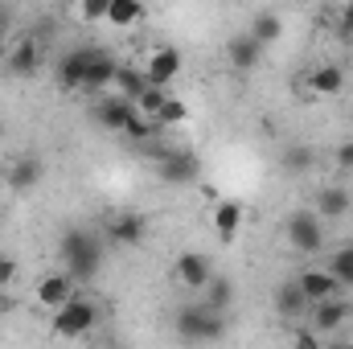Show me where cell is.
Segmentation results:
<instances>
[{
  "instance_id": "7a4b0ae2",
  "label": "cell",
  "mask_w": 353,
  "mask_h": 349,
  "mask_svg": "<svg viewBox=\"0 0 353 349\" xmlns=\"http://www.w3.org/2000/svg\"><path fill=\"white\" fill-rule=\"evenodd\" d=\"M94 325H99V308L90 304L87 296H79V292L54 312V337L58 341H83V337H90Z\"/></svg>"
},
{
  "instance_id": "e0dca14e",
  "label": "cell",
  "mask_w": 353,
  "mask_h": 349,
  "mask_svg": "<svg viewBox=\"0 0 353 349\" xmlns=\"http://www.w3.org/2000/svg\"><path fill=\"white\" fill-rule=\"evenodd\" d=\"M132 111H136V99H128V94H107L103 103H99V123L107 128V132H123L128 128V119H132Z\"/></svg>"
},
{
  "instance_id": "d590c367",
  "label": "cell",
  "mask_w": 353,
  "mask_h": 349,
  "mask_svg": "<svg viewBox=\"0 0 353 349\" xmlns=\"http://www.w3.org/2000/svg\"><path fill=\"white\" fill-rule=\"evenodd\" d=\"M4 189H8V181H4V177H0V193H4Z\"/></svg>"
},
{
  "instance_id": "2e32d148",
  "label": "cell",
  "mask_w": 353,
  "mask_h": 349,
  "mask_svg": "<svg viewBox=\"0 0 353 349\" xmlns=\"http://www.w3.org/2000/svg\"><path fill=\"white\" fill-rule=\"evenodd\" d=\"M312 210L321 214V222H325V218H345V214L353 210V193L345 189V185H321Z\"/></svg>"
},
{
  "instance_id": "4fadbf2b",
  "label": "cell",
  "mask_w": 353,
  "mask_h": 349,
  "mask_svg": "<svg viewBox=\"0 0 353 349\" xmlns=\"http://www.w3.org/2000/svg\"><path fill=\"white\" fill-rule=\"evenodd\" d=\"M263 50H267V46H259L251 33H234V37L226 41V62H230L234 70H243V74H247V70H255V66L263 62Z\"/></svg>"
},
{
  "instance_id": "9a60e30c",
  "label": "cell",
  "mask_w": 353,
  "mask_h": 349,
  "mask_svg": "<svg viewBox=\"0 0 353 349\" xmlns=\"http://www.w3.org/2000/svg\"><path fill=\"white\" fill-rule=\"evenodd\" d=\"M17 79H29V74H37L41 70V46L33 41V37H21L17 46H8V62H4Z\"/></svg>"
},
{
  "instance_id": "cb8c5ba5",
  "label": "cell",
  "mask_w": 353,
  "mask_h": 349,
  "mask_svg": "<svg viewBox=\"0 0 353 349\" xmlns=\"http://www.w3.org/2000/svg\"><path fill=\"white\" fill-rule=\"evenodd\" d=\"M157 132H161V123H157L152 115H144L140 107L132 111V119H128V128H123V136H128V140H136V144H148Z\"/></svg>"
},
{
  "instance_id": "836d02e7",
  "label": "cell",
  "mask_w": 353,
  "mask_h": 349,
  "mask_svg": "<svg viewBox=\"0 0 353 349\" xmlns=\"http://www.w3.org/2000/svg\"><path fill=\"white\" fill-rule=\"evenodd\" d=\"M341 37H353V0L341 4Z\"/></svg>"
},
{
  "instance_id": "74e56055",
  "label": "cell",
  "mask_w": 353,
  "mask_h": 349,
  "mask_svg": "<svg viewBox=\"0 0 353 349\" xmlns=\"http://www.w3.org/2000/svg\"><path fill=\"white\" fill-rule=\"evenodd\" d=\"M350 119H353V111H350Z\"/></svg>"
},
{
  "instance_id": "52a82bcc",
  "label": "cell",
  "mask_w": 353,
  "mask_h": 349,
  "mask_svg": "<svg viewBox=\"0 0 353 349\" xmlns=\"http://www.w3.org/2000/svg\"><path fill=\"white\" fill-rule=\"evenodd\" d=\"M74 292H79V279H74L70 271H50V275H41V279H37L33 300H37L46 312H58V308H62Z\"/></svg>"
},
{
  "instance_id": "d6a6232c",
  "label": "cell",
  "mask_w": 353,
  "mask_h": 349,
  "mask_svg": "<svg viewBox=\"0 0 353 349\" xmlns=\"http://www.w3.org/2000/svg\"><path fill=\"white\" fill-rule=\"evenodd\" d=\"M17 283V259L12 255H0V292H8Z\"/></svg>"
},
{
  "instance_id": "5b68a950",
  "label": "cell",
  "mask_w": 353,
  "mask_h": 349,
  "mask_svg": "<svg viewBox=\"0 0 353 349\" xmlns=\"http://www.w3.org/2000/svg\"><path fill=\"white\" fill-rule=\"evenodd\" d=\"M173 279H176V288H185V292H201L214 279V263H210L205 251H181L173 259Z\"/></svg>"
},
{
  "instance_id": "d4e9b609",
  "label": "cell",
  "mask_w": 353,
  "mask_h": 349,
  "mask_svg": "<svg viewBox=\"0 0 353 349\" xmlns=\"http://www.w3.org/2000/svg\"><path fill=\"white\" fill-rule=\"evenodd\" d=\"M230 300H234V288H230V279L214 275V279L205 283V308H214V312H226V308H230Z\"/></svg>"
},
{
  "instance_id": "30bf717a",
  "label": "cell",
  "mask_w": 353,
  "mask_h": 349,
  "mask_svg": "<svg viewBox=\"0 0 353 349\" xmlns=\"http://www.w3.org/2000/svg\"><path fill=\"white\" fill-rule=\"evenodd\" d=\"M144 235H148V218L144 214H111V222H107V243L111 247H140L144 243Z\"/></svg>"
},
{
  "instance_id": "5bb4252c",
  "label": "cell",
  "mask_w": 353,
  "mask_h": 349,
  "mask_svg": "<svg viewBox=\"0 0 353 349\" xmlns=\"http://www.w3.org/2000/svg\"><path fill=\"white\" fill-rule=\"evenodd\" d=\"M304 87H308V94H316V99H337V94L345 90V70H341V66H333V62L312 66Z\"/></svg>"
},
{
  "instance_id": "8992f818",
  "label": "cell",
  "mask_w": 353,
  "mask_h": 349,
  "mask_svg": "<svg viewBox=\"0 0 353 349\" xmlns=\"http://www.w3.org/2000/svg\"><path fill=\"white\" fill-rule=\"evenodd\" d=\"M181 66H185V58H181V50L176 46H152L148 54H144V79L152 83V87H169L176 83V74H181Z\"/></svg>"
},
{
  "instance_id": "8d00e7d4",
  "label": "cell",
  "mask_w": 353,
  "mask_h": 349,
  "mask_svg": "<svg viewBox=\"0 0 353 349\" xmlns=\"http://www.w3.org/2000/svg\"><path fill=\"white\" fill-rule=\"evenodd\" d=\"M0 140H4V123H0Z\"/></svg>"
},
{
  "instance_id": "9c48e42d",
  "label": "cell",
  "mask_w": 353,
  "mask_h": 349,
  "mask_svg": "<svg viewBox=\"0 0 353 349\" xmlns=\"http://www.w3.org/2000/svg\"><path fill=\"white\" fill-rule=\"evenodd\" d=\"M157 173H161V181H169V185H197L201 181V161H197V152L169 148V157L157 161Z\"/></svg>"
},
{
  "instance_id": "1f68e13d",
  "label": "cell",
  "mask_w": 353,
  "mask_h": 349,
  "mask_svg": "<svg viewBox=\"0 0 353 349\" xmlns=\"http://www.w3.org/2000/svg\"><path fill=\"white\" fill-rule=\"evenodd\" d=\"M333 165H337L341 173H353V140H341V144H337V152H333Z\"/></svg>"
},
{
  "instance_id": "4316f807",
  "label": "cell",
  "mask_w": 353,
  "mask_h": 349,
  "mask_svg": "<svg viewBox=\"0 0 353 349\" xmlns=\"http://www.w3.org/2000/svg\"><path fill=\"white\" fill-rule=\"evenodd\" d=\"M329 271L337 275V283H341V288H353V243H350V247H341V251H333Z\"/></svg>"
},
{
  "instance_id": "e575fe53",
  "label": "cell",
  "mask_w": 353,
  "mask_h": 349,
  "mask_svg": "<svg viewBox=\"0 0 353 349\" xmlns=\"http://www.w3.org/2000/svg\"><path fill=\"white\" fill-rule=\"evenodd\" d=\"M8 62V41H4V33H0V66Z\"/></svg>"
},
{
  "instance_id": "ac0fdd59",
  "label": "cell",
  "mask_w": 353,
  "mask_h": 349,
  "mask_svg": "<svg viewBox=\"0 0 353 349\" xmlns=\"http://www.w3.org/2000/svg\"><path fill=\"white\" fill-rule=\"evenodd\" d=\"M115 70H119V62L111 58V54H103V50H94L87 62V79H83V90L87 94H99V90H107L115 83Z\"/></svg>"
},
{
  "instance_id": "4dcf8cb0",
  "label": "cell",
  "mask_w": 353,
  "mask_h": 349,
  "mask_svg": "<svg viewBox=\"0 0 353 349\" xmlns=\"http://www.w3.org/2000/svg\"><path fill=\"white\" fill-rule=\"evenodd\" d=\"M283 165H288L292 173H304V169H312V152H308V148H288Z\"/></svg>"
},
{
  "instance_id": "d6986e66",
  "label": "cell",
  "mask_w": 353,
  "mask_h": 349,
  "mask_svg": "<svg viewBox=\"0 0 353 349\" xmlns=\"http://www.w3.org/2000/svg\"><path fill=\"white\" fill-rule=\"evenodd\" d=\"M312 308H316V312H312V325H316L321 333L341 329V325L353 317V304L350 300H337V296H329V300H321V304H312Z\"/></svg>"
},
{
  "instance_id": "484cf974",
  "label": "cell",
  "mask_w": 353,
  "mask_h": 349,
  "mask_svg": "<svg viewBox=\"0 0 353 349\" xmlns=\"http://www.w3.org/2000/svg\"><path fill=\"white\" fill-rule=\"evenodd\" d=\"M111 87L119 90V94H128V99H140V90L148 87V79H144V70H128V66H119Z\"/></svg>"
},
{
  "instance_id": "44dd1931",
  "label": "cell",
  "mask_w": 353,
  "mask_h": 349,
  "mask_svg": "<svg viewBox=\"0 0 353 349\" xmlns=\"http://www.w3.org/2000/svg\"><path fill=\"white\" fill-rule=\"evenodd\" d=\"M308 308H312V304L304 300V292L296 288V279L279 288V296H275V317H283V321H300Z\"/></svg>"
},
{
  "instance_id": "ffe728a7",
  "label": "cell",
  "mask_w": 353,
  "mask_h": 349,
  "mask_svg": "<svg viewBox=\"0 0 353 349\" xmlns=\"http://www.w3.org/2000/svg\"><path fill=\"white\" fill-rule=\"evenodd\" d=\"M90 54H94V46H83V50H74V54L62 58V66H58V83H62V90H83Z\"/></svg>"
},
{
  "instance_id": "ba28073f",
  "label": "cell",
  "mask_w": 353,
  "mask_h": 349,
  "mask_svg": "<svg viewBox=\"0 0 353 349\" xmlns=\"http://www.w3.org/2000/svg\"><path fill=\"white\" fill-rule=\"evenodd\" d=\"M243 222H247L243 201H234V197H218V201H214V210H210V226H214L218 243H234V239L243 235Z\"/></svg>"
},
{
  "instance_id": "603a6c76",
  "label": "cell",
  "mask_w": 353,
  "mask_h": 349,
  "mask_svg": "<svg viewBox=\"0 0 353 349\" xmlns=\"http://www.w3.org/2000/svg\"><path fill=\"white\" fill-rule=\"evenodd\" d=\"M247 33H251L259 46H275V41L283 37V17H279V12H255L251 25H247Z\"/></svg>"
},
{
  "instance_id": "8fae6325",
  "label": "cell",
  "mask_w": 353,
  "mask_h": 349,
  "mask_svg": "<svg viewBox=\"0 0 353 349\" xmlns=\"http://www.w3.org/2000/svg\"><path fill=\"white\" fill-rule=\"evenodd\" d=\"M296 288L304 292L308 304H321V300H329V296H341V283H337V275H333L329 267H304V271L296 275Z\"/></svg>"
},
{
  "instance_id": "277c9868",
  "label": "cell",
  "mask_w": 353,
  "mask_h": 349,
  "mask_svg": "<svg viewBox=\"0 0 353 349\" xmlns=\"http://www.w3.org/2000/svg\"><path fill=\"white\" fill-rule=\"evenodd\" d=\"M176 333H181V341H218L226 333V317L205 304H193V308L176 312Z\"/></svg>"
},
{
  "instance_id": "3957f363",
  "label": "cell",
  "mask_w": 353,
  "mask_h": 349,
  "mask_svg": "<svg viewBox=\"0 0 353 349\" xmlns=\"http://www.w3.org/2000/svg\"><path fill=\"white\" fill-rule=\"evenodd\" d=\"M283 235H288V247L300 251V255L325 251V226H321V214H316V210H296V214H288Z\"/></svg>"
},
{
  "instance_id": "f546056e",
  "label": "cell",
  "mask_w": 353,
  "mask_h": 349,
  "mask_svg": "<svg viewBox=\"0 0 353 349\" xmlns=\"http://www.w3.org/2000/svg\"><path fill=\"white\" fill-rule=\"evenodd\" d=\"M161 103H165V87H152V83H148V87L140 90V99H136V107H140L144 115H152V119H157Z\"/></svg>"
},
{
  "instance_id": "6da1fadb",
  "label": "cell",
  "mask_w": 353,
  "mask_h": 349,
  "mask_svg": "<svg viewBox=\"0 0 353 349\" xmlns=\"http://www.w3.org/2000/svg\"><path fill=\"white\" fill-rule=\"evenodd\" d=\"M62 263H66V271L79 283H90L99 275V267H103V243L90 230H79L74 226V230L62 235Z\"/></svg>"
},
{
  "instance_id": "83f0119b",
  "label": "cell",
  "mask_w": 353,
  "mask_h": 349,
  "mask_svg": "<svg viewBox=\"0 0 353 349\" xmlns=\"http://www.w3.org/2000/svg\"><path fill=\"white\" fill-rule=\"evenodd\" d=\"M189 119V107L181 103V99H173V94H165V103H161V111H157V123L161 128H176V123H185Z\"/></svg>"
},
{
  "instance_id": "7402d4cb",
  "label": "cell",
  "mask_w": 353,
  "mask_h": 349,
  "mask_svg": "<svg viewBox=\"0 0 353 349\" xmlns=\"http://www.w3.org/2000/svg\"><path fill=\"white\" fill-rule=\"evenodd\" d=\"M144 21V0H111L107 4V25L111 29H132Z\"/></svg>"
},
{
  "instance_id": "f1b7e54d",
  "label": "cell",
  "mask_w": 353,
  "mask_h": 349,
  "mask_svg": "<svg viewBox=\"0 0 353 349\" xmlns=\"http://www.w3.org/2000/svg\"><path fill=\"white\" fill-rule=\"evenodd\" d=\"M107 4H111V0H74V17H79V21H87V25L107 21Z\"/></svg>"
},
{
  "instance_id": "7c38bea8",
  "label": "cell",
  "mask_w": 353,
  "mask_h": 349,
  "mask_svg": "<svg viewBox=\"0 0 353 349\" xmlns=\"http://www.w3.org/2000/svg\"><path fill=\"white\" fill-rule=\"evenodd\" d=\"M41 177H46V161L41 157H33V152H21V157H12V165H8V189H17V193H29V189H37L41 185Z\"/></svg>"
}]
</instances>
